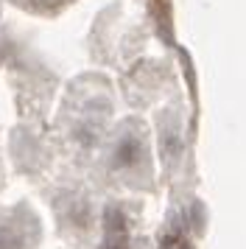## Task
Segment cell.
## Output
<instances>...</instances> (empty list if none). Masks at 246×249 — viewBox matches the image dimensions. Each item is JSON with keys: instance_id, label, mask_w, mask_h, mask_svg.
I'll return each instance as SVG.
<instances>
[{"instance_id": "1", "label": "cell", "mask_w": 246, "mask_h": 249, "mask_svg": "<svg viewBox=\"0 0 246 249\" xmlns=\"http://www.w3.org/2000/svg\"><path fill=\"white\" fill-rule=\"evenodd\" d=\"M106 168L112 177L123 182L140 185L151 177V148H148V132L140 121H123L112 132L109 148H106Z\"/></svg>"}, {"instance_id": "2", "label": "cell", "mask_w": 246, "mask_h": 249, "mask_svg": "<svg viewBox=\"0 0 246 249\" xmlns=\"http://www.w3.org/2000/svg\"><path fill=\"white\" fill-rule=\"evenodd\" d=\"M98 249H137L134 221L126 204H106L101 215V244Z\"/></svg>"}, {"instance_id": "3", "label": "cell", "mask_w": 246, "mask_h": 249, "mask_svg": "<svg viewBox=\"0 0 246 249\" xmlns=\"http://www.w3.org/2000/svg\"><path fill=\"white\" fill-rule=\"evenodd\" d=\"M25 244H28V238H25L20 221H9L0 227V249H25Z\"/></svg>"}, {"instance_id": "4", "label": "cell", "mask_w": 246, "mask_h": 249, "mask_svg": "<svg viewBox=\"0 0 246 249\" xmlns=\"http://www.w3.org/2000/svg\"><path fill=\"white\" fill-rule=\"evenodd\" d=\"M14 3H20V6L31 9V12H39V14H53L59 9H65L70 0H14Z\"/></svg>"}]
</instances>
